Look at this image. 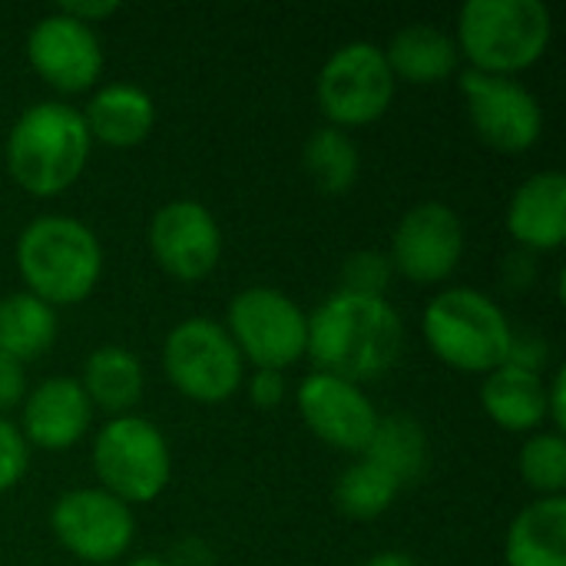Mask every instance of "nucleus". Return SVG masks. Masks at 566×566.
<instances>
[{
  "label": "nucleus",
  "mask_w": 566,
  "mask_h": 566,
  "mask_svg": "<svg viewBox=\"0 0 566 566\" xmlns=\"http://www.w3.org/2000/svg\"><path fill=\"white\" fill-rule=\"evenodd\" d=\"M123 566H166V560L159 554H143V557H133L129 564Z\"/></svg>",
  "instance_id": "nucleus-37"
},
{
  "label": "nucleus",
  "mask_w": 566,
  "mask_h": 566,
  "mask_svg": "<svg viewBox=\"0 0 566 566\" xmlns=\"http://www.w3.org/2000/svg\"><path fill=\"white\" fill-rule=\"evenodd\" d=\"M361 458L375 461L401 488H408L428 468V434L418 424V418H411L405 411L385 415V418H378V428H375L368 448L361 451Z\"/></svg>",
  "instance_id": "nucleus-23"
},
{
  "label": "nucleus",
  "mask_w": 566,
  "mask_h": 566,
  "mask_svg": "<svg viewBox=\"0 0 566 566\" xmlns=\"http://www.w3.org/2000/svg\"><path fill=\"white\" fill-rule=\"evenodd\" d=\"M30 444L23 441L20 428L10 424L3 415H0V494L17 488L20 478L27 474V464H30Z\"/></svg>",
  "instance_id": "nucleus-29"
},
{
  "label": "nucleus",
  "mask_w": 566,
  "mask_h": 566,
  "mask_svg": "<svg viewBox=\"0 0 566 566\" xmlns=\"http://www.w3.org/2000/svg\"><path fill=\"white\" fill-rule=\"evenodd\" d=\"M27 398V375H23V365L10 355L0 352V415L23 405Z\"/></svg>",
  "instance_id": "nucleus-31"
},
{
  "label": "nucleus",
  "mask_w": 566,
  "mask_h": 566,
  "mask_svg": "<svg viewBox=\"0 0 566 566\" xmlns=\"http://www.w3.org/2000/svg\"><path fill=\"white\" fill-rule=\"evenodd\" d=\"M461 93L468 99L474 133L497 153H524L541 139L544 109L537 96L514 76L464 70Z\"/></svg>",
  "instance_id": "nucleus-11"
},
{
  "label": "nucleus",
  "mask_w": 566,
  "mask_h": 566,
  "mask_svg": "<svg viewBox=\"0 0 566 566\" xmlns=\"http://www.w3.org/2000/svg\"><path fill=\"white\" fill-rule=\"evenodd\" d=\"M385 60L391 66L395 83H415V86H428V83H441L448 76H454L461 53L451 33H444L434 23H408L401 27L391 43L385 46Z\"/></svg>",
  "instance_id": "nucleus-20"
},
{
  "label": "nucleus",
  "mask_w": 566,
  "mask_h": 566,
  "mask_svg": "<svg viewBox=\"0 0 566 566\" xmlns=\"http://www.w3.org/2000/svg\"><path fill=\"white\" fill-rule=\"evenodd\" d=\"M464 255V222L438 199L411 206L391 235V269L411 282L434 285L444 282Z\"/></svg>",
  "instance_id": "nucleus-12"
},
{
  "label": "nucleus",
  "mask_w": 566,
  "mask_h": 566,
  "mask_svg": "<svg viewBox=\"0 0 566 566\" xmlns=\"http://www.w3.org/2000/svg\"><path fill=\"white\" fill-rule=\"evenodd\" d=\"M17 269L30 295L46 305L83 302L103 272L96 232L73 216H36L17 239Z\"/></svg>",
  "instance_id": "nucleus-3"
},
{
  "label": "nucleus",
  "mask_w": 566,
  "mask_h": 566,
  "mask_svg": "<svg viewBox=\"0 0 566 566\" xmlns=\"http://www.w3.org/2000/svg\"><path fill=\"white\" fill-rule=\"evenodd\" d=\"M421 332L444 365L468 375H488L501 368L511 355L514 338L504 308L471 285L438 292L424 305Z\"/></svg>",
  "instance_id": "nucleus-5"
},
{
  "label": "nucleus",
  "mask_w": 566,
  "mask_h": 566,
  "mask_svg": "<svg viewBox=\"0 0 566 566\" xmlns=\"http://www.w3.org/2000/svg\"><path fill=\"white\" fill-rule=\"evenodd\" d=\"M143 385H146V378H143L139 358L119 345H99L83 361L80 388L86 391L93 408H103L113 418L126 415L139 401Z\"/></svg>",
  "instance_id": "nucleus-22"
},
{
  "label": "nucleus",
  "mask_w": 566,
  "mask_h": 566,
  "mask_svg": "<svg viewBox=\"0 0 566 566\" xmlns=\"http://www.w3.org/2000/svg\"><path fill=\"white\" fill-rule=\"evenodd\" d=\"M391 259L385 252L365 249L345 259L342 265V292L352 295H371V298H385V289L391 285Z\"/></svg>",
  "instance_id": "nucleus-28"
},
{
  "label": "nucleus",
  "mask_w": 566,
  "mask_h": 566,
  "mask_svg": "<svg viewBox=\"0 0 566 566\" xmlns=\"http://www.w3.org/2000/svg\"><path fill=\"white\" fill-rule=\"evenodd\" d=\"M56 342V308L30 292H10L0 298V352L20 365L40 358Z\"/></svg>",
  "instance_id": "nucleus-24"
},
{
  "label": "nucleus",
  "mask_w": 566,
  "mask_h": 566,
  "mask_svg": "<svg viewBox=\"0 0 566 566\" xmlns=\"http://www.w3.org/2000/svg\"><path fill=\"white\" fill-rule=\"evenodd\" d=\"M521 478L537 497H564L566 438L557 431H537L521 448Z\"/></svg>",
  "instance_id": "nucleus-27"
},
{
  "label": "nucleus",
  "mask_w": 566,
  "mask_h": 566,
  "mask_svg": "<svg viewBox=\"0 0 566 566\" xmlns=\"http://www.w3.org/2000/svg\"><path fill=\"white\" fill-rule=\"evenodd\" d=\"M90 146L83 113L60 99H43L17 116L7 136V169L30 196H60L83 176Z\"/></svg>",
  "instance_id": "nucleus-2"
},
{
  "label": "nucleus",
  "mask_w": 566,
  "mask_h": 566,
  "mask_svg": "<svg viewBox=\"0 0 566 566\" xmlns=\"http://www.w3.org/2000/svg\"><path fill=\"white\" fill-rule=\"evenodd\" d=\"M405 345V322L388 298L335 292L308 315V348L318 371L345 381L385 378Z\"/></svg>",
  "instance_id": "nucleus-1"
},
{
  "label": "nucleus",
  "mask_w": 566,
  "mask_h": 566,
  "mask_svg": "<svg viewBox=\"0 0 566 566\" xmlns=\"http://www.w3.org/2000/svg\"><path fill=\"white\" fill-rule=\"evenodd\" d=\"M163 371L179 395L196 405L229 401L245 378V358L226 325L212 318H186L163 342Z\"/></svg>",
  "instance_id": "nucleus-7"
},
{
  "label": "nucleus",
  "mask_w": 566,
  "mask_h": 566,
  "mask_svg": "<svg viewBox=\"0 0 566 566\" xmlns=\"http://www.w3.org/2000/svg\"><path fill=\"white\" fill-rule=\"evenodd\" d=\"M50 531L83 564H113L133 544V511L103 488L66 491L50 511Z\"/></svg>",
  "instance_id": "nucleus-10"
},
{
  "label": "nucleus",
  "mask_w": 566,
  "mask_h": 566,
  "mask_svg": "<svg viewBox=\"0 0 566 566\" xmlns=\"http://www.w3.org/2000/svg\"><path fill=\"white\" fill-rule=\"evenodd\" d=\"M547 418L554 421V431L564 434L566 428V375L554 371V381L547 385Z\"/></svg>",
  "instance_id": "nucleus-35"
},
{
  "label": "nucleus",
  "mask_w": 566,
  "mask_h": 566,
  "mask_svg": "<svg viewBox=\"0 0 566 566\" xmlns=\"http://www.w3.org/2000/svg\"><path fill=\"white\" fill-rule=\"evenodd\" d=\"M27 60L60 93L90 90L103 73V43L93 27L53 10L27 33Z\"/></svg>",
  "instance_id": "nucleus-15"
},
{
  "label": "nucleus",
  "mask_w": 566,
  "mask_h": 566,
  "mask_svg": "<svg viewBox=\"0 0 566 566\" xmlns=\"http://www.w3.org/2000/svg\"><path fill=\"white\" fill-rule=\"evenodd\" d=\"M398 494H401V484L385 468H378L368 458H361L352 468H345L338 484H335V504L352 521H375V517H381L395 504Z\"/></svg>",
  "instance_id": "nucleus-26"
},
{
  "label": "nucleus",
  "mask_w": 566,
  "mask_h": 566,
  "mask_svg": "<svg viewBox=\"0 0 566 566\" xmlns=\"http://www.w3.org/2000/svg\"><path fill=\"white\" fill-rule=\"evenodd\" d=\"M507 365H517V368L541 375V368L547 365V342L541 335H531V332H514Z\"/></svg>",
  "instance_id": "nucleus-30"
},
{
  "label": "nucleus",
  "mask_w": 566,
  "mask_h": 566,
  "mask_svg": "<svg viewBox=\"0 0 566 566\" xmlns=\"http://www.w3.org/2000/svg\"><path fill=\"white\" fill-rule=\"evenodd\" d=\"M302 163L312 176V182L325 196H342L355 186L358 169H361V153L358 143L352 139L348 129L338 126H318L305 146H302Z\"/></svg>",
  "instance_id": "nucleus-25"
},
{
  "label": "nucleus",
  "mask_w": 566,
  "mask_h": 566,
  "mask_svg": "<svg viewBox=\"0 0 566 566\" xmlns=\"http://www.w3.org/2000/svg\"><path fill=\"white\" fill-rule=\"evenodd\" d=\"M361 566H418V564H415V557H411V554H405V551H381V554L368 557Z\"/></svg>",
  "instance_id": "nucleus-36"
},
{
  "label": "nucleus",
  "mask_w": 566,
  "mask_h": 566,
  "mask_svg": "<svg viewBox=\"0 0 566 566\" xmlns=\"http://www.w3.org/2000/svg\"><path fill=\"white\" fill-rule=\"evenodd\" d=\"M507 232L524 252H554L566 239V176L544 169L527 176L507 202Z\"/></svg>",
  "instance_id": "nucleus-17"
},
{
  "label": "nucleus",
  "mask_w": 566,
  "mask_h": 566,
  "mask_svg": "<svg viewBox=\"0 0 566 566\" xmlns=\"http://www.w3.org/2000/svg\"><path fill=\"white\" fill-rule=\"evenodd\" d=\"M229 338L255 368L285 371L308 348V315L295 298L272 285L242 289L229 302Z\"/></svg>",
  "instance_id": "nucleus-9"
},
{
  "label": "nucleus",
  "mask_w": 566,
  "mask_h": 566,
  "mask_svg": "<svg viewBox=\"0 0 566 566\" xmlns=\"http://www.w3.org/2000/svg\"><path fill=\"white\" fill-rule=\"evenodd\" d=\"M80 113L86 119L90 139H99L116 149L139 146L153 133V123H156L153 96L143 86L126 83V80L99 86L90 96L86 109H80Z\"/></svg>",
  "instance_id": "nucleus-18"
},
{
  "label": "nucleus",
  "mask_w": 566,
  "mask_h": 566,
  "mask_svg": "<svg viewBox=\"0 0 566 566\" xmlns=\"http://www.w3.org/2000/svg\"><path fill=\"white\" fill-rule=\"evenodd\" d=\"M315 96L328 126L348 129L381 119L395 99V76L385 50L371 40L338 46L318 70Z\"/></svg>",
  "instance_id": "nucleus-8"
},
{
  "label": "nucleus",
  "mask_w": 566,
  "mask_h": 566,
  "mask_svg": "<svg viewBox=\"0 0 566 566\" xmlns=\"http://www.w3.org/2000/svg\"><path fill=\"white\" fill-rule=\"evenodd\" d=\"M166 566H216V554L206 541L199 537H182L172 544L169 557H163Z\"/></svg>",
  "instance_id": "nucleus-33"
},
{
  "label": "nucleus",
  "mask_w": 566,
  "mask_h": 566,
  "mask_svg": "<svg viewBox=\"0 0 566 566\" xmlns=\"http://www.w3.org/2000/svg\"><path fill=\"white\" fill-rule=\"evenodd\" d=\"M93 468L103 491L123 504H149L166 491L172 458L163 431L149 418L119 415L96 431Z\"/></svg>",
  "instance_id": "nucleus-6"
},
{
  "label": "nucleus",
  "mask_w": 566,
  "mask_h": 566,
  "mask_svg": "<svg viewBox=\"0 0 566 566\" xmlns=\"http://www.w3.org/2000/svg\"><path fill=\"white\" fill-rule=\"evenodd\" d=\"M93 418V405L76 378H46L23 398L20 434L43 451L73 448Z\"/></svg>",
  "instance_id": "nucleus-16"
},
{
  "label": "nucleus",
  "mask_w": 566,
  "mask_h": 566,
  "mask_svg": "<svg viewBox=\"0 0 566 566\" xmlns=\"http://www.w3.org/2000/svg\"><path fill=\"white\" fill-rule=\"evenodd\" d=\"M481 405L488 418L514 434L537 431L547 421V381L537 371L517 368V365H501L488 371L484 388H481Z\"/></svg>",
  "instance_id": "nucleus-19"
},
{
  "label": "nucleus",
  "mask_w": 566,
  "mask_h": 566,
  "mask_svg": "<svg viewBox=\"0 0 566 566\" xmlns=\"http://www.w3.org/2000/svg\"><path fill=\"white\" fill-rule=\"evenodd\" d=\"M249 398H252L259 408H279L282 398H285V375H282V371L255 368V375H252V381H249Z\"/></svg>",
  "instance_id": "nucleus-32"
},
{
  "label": "nucleus",
  "mask_w": 566,
  "mask_h": 566,
  "mask_svg": "<svg viewBox=\"0 0 566 566\" xmlns=\"http://www.w3.org/2000/svg\"><path fill=\"white\" fill-rule=\"evenodd\" d=\"M56 10L66 13V17H73V20H80V23H86V27H93L96 20L113 17L119 10V3L116 0H66Z\"/></svg>",
  "instance_id": "nucleus-34"
},
{
  "label": "nucleus",
  "mask_w": 566,
  "mask_h": 566,
  "mask_svg": "<svg viewBox=\"0 0 566 566\" xmlns=\"http://www.w3.org/2000/svg\"><path fill=\"white\" fill-rule=\"evenodd\" d=\"M149 249L163 272L179 282H199L222 259V229L202 202L172 199L149 222Z\"/></svg>",
  "instance_id": "nucleus-14"
},
{
  "label": "nucleus",
  "mask_w": 566,
  "mask_h": 566,
  "mask_svg": "<svg viewBox=\"0 0 566 566\" xmlns=\"http://www.w3.org/2000/svg\"><path fill=\"white\" fill-rule=\"evenodd\" d=\"M298 415L308 431L335 451L361 454L378 428V411L361 385L328 371H312L298 385Z\"/></svg>",
  "instance_id": "nucleus-13"
},
{
  "label": "nucleus",
  "mask_w": 566,
  "mask_h": 566,
  "mask_svg": "<svg viewBox=\"0 0 566 566\" xmlns=\"http://www.w3.org/2000/svg\"><path fill=\"white\" fill-rule=\"evenodd\" d=\"M554 33L547 3L541 0H468L458 13V53L471 70L514 76L534 66Z\"/></svg>",
  "instance_id": "nucleus-4"
},
{
  "label": "nucleus",
  "mask_w": 566,
  "mask_h": 566,
  "mask_svg": "<svg viewBox=\"0 0 566 566\" xmlns=\"http://www.w3.org/2000/svg\"><path fill=\"white\" fill-rule=\"evenodd\" d=\"M507 566H566V497L527 504L504 541Z\"/></svg>",
  "instance_id": "nucleus-21"
}]
</instances>
